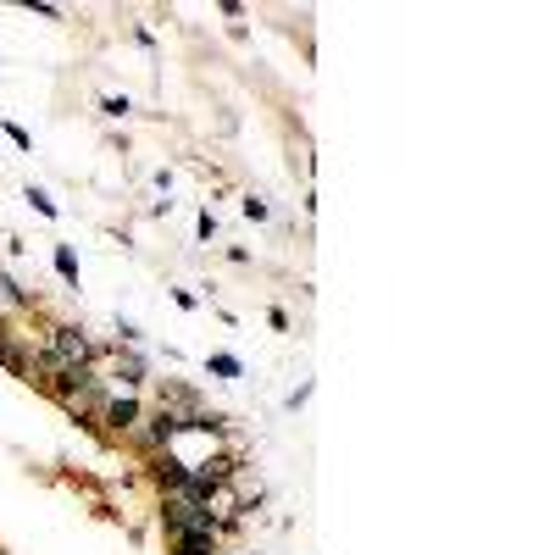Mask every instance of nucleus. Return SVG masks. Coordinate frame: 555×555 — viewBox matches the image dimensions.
<instances>
[{
	"label": "nucleus",
	"instance_id": "obj_1",
	"mask_svg": "<svg viewBox=\"0 0 555 555\" xmlns=\"http://www.w3.org/2000/svg\"><path fill=\"white\" fill-rule=\"evenodd\" d=\"M162 522L173 528V539H200V544H217L223 539V522L212 517V506H194V500H178V495H167Z\"/></svg>",
	"mask_w": 555,
	"mask_h": 555
},
{
	"label": "nucleus",
	"instance_id": "obj_8",
	"mask_svg": "<svg viewBox=\"0 0 555 555\" xmlns=\"http://www.w3.org/2000/svg\"><path fill=\"white\" fill-rule=\"evenodd\" d=\"M6 139H12L17 151H28V145H34V139H28V128H17V122H6Z\"/></svg>",
	"mask_w": 555,
	"mask_h": 555
},
{
	"label": "nucleus",
	"instance_id": "obj_2",
	"mask_svg": "<svg viewBox=\"0 0 555 555\" xmlns=\"http://www.w3.org/2000/svg\"><path fill=\"white\" fill-rule=\"evenodd\" d=\"M50 356H56L50 372H56V367H84V361H89V339H84L79 328H50Z\"/></svg>",
	"mask_w": 555,
	"mask_h": 555
},
{
	"label": "nucleus",
	"instance_id": "obj_7",
	"mask_svg": "<svg viewBox=\"0 0 555 555\" xmlns=\"http://www.w3.org/2000/svg\"><path fill=\"white\" fill-rule=\"evenodd\" d=\"M28 200H34V212H45V217H56V200H50L45 189H28Z\"/></svg>",
	"mask_w": 555,
	"mask_h": 555
},
{
	"label": "nucleus",
	"instance_id": "obj_6",
	"mask_svg": "<svg viewBox=\"0 0 555 555\" xmlns=\"http://www.w3.org/2000/svg\"><path fill=\"white\" fill-rule=\"evenodd\" d=\"M0 295H6V300H17V306H28V289H17L6 272H0Z\"/></svg>",
	"mask_w": 555,
	"mask_h": 555
},
{
	"label": "nucleus",
	"instance_id": "obj_9",
	"mask_svg": "<svg viewBox=\"0 0 555 555\" xmlns=\"http://www.w3.org/2000/svg\"><path fill=\"white\" fill-rule=\"evenodd\" d=\"M0 344H6V322H0Z\"/></svg>",
	"mask_w": 555,
	"mask_h": 555
},
{
	"label": "nucleus",
	"instance_id": "obj_4",
	"mask_svg": "<svg viewBox=\"0 0 555 555\" xmlns=\"http://www.w3.org/2000/svg\"><path fill=\"white\" fill-rule=\"evenodd\" d=\"M56 272L67 278V284H79V256L67 250V245H56Z\"/></svg>",
	"mask_w": 555,
	"mask_h": 555
},
{
	"label": "nucleus",
	"instance_id": "obj_3",
	"mask_svg": "<svg viewBox=\"0 0 555 555\" xmlns=\"http://www.w3.org/2000/svg\"><path fill=\"white\" fill-rule=\"evenodd\" d=\"M106 423H111V428H133V423H139V405H133V400H111V405H106Z\"/></svg>",
	"mask_w": 555,
	"mask_h": 555
},
{
	"label": "nucleus",
	"instance_id": "obj_5",
	"mask_svg": "<svg viewBox=\"0 0 555 555\" xmlns=\"http://www.w3.org/2000/svg\"><path fill=\"white\" fill-rule=\"evenodd\" d=\"M212 372H217V378H239L245 367H239V356H212Z\"/></svg>",
	"mask_w": 555,
	"mask_h": 555
}]
</instances>
